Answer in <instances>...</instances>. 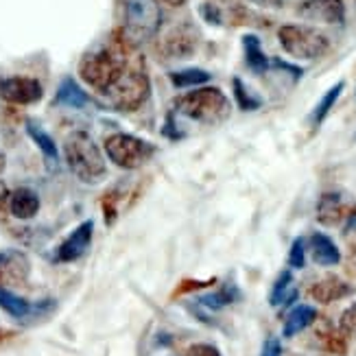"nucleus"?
Listing matches in <instances>:
<instances>
[{"instance_id": "1a4fd4ad", "label": "nucleus", "mask_w": 356, "mask_h": 356, "mask_svg": "<svg viewBox=\"0 0 356 356\" xmlns=\"http://www.w3.org/2000/svg\"><path fill=\"white\" fill-rule=\"evenodd\" d=\"M300 18L319 24H343L346 5L343 0H304L298 7Z\"/></svg>"}, {"instance_id": "dca6fc26", "label": "nucleus", "mask_w": 356, "mask_h": 356, "mask_svg": "<svg viewBox=\"0 0 356 356\" xmlns=\"http://www.w3.org/2000/svg\"><path fill=\"white\" fill-rule=\"evenodd\" d=\"M343 216H348L343 197L339 193H323L317 204V221L323 225H337Z\"/></svg>"}, {"instance_id": "412c9836", "label": "nucleus", "mask_w": 356, "mask_h": 356, "mask_svg": "<svg viewBox=\"0 0 356 356\" xmlns=\"http://www.w3.org/2000/svg\"><path fill=\"white\" fill-rule=\"evenodd\" d=\"M296 298H298V291L293 289V273L282 271L280 275H277V280L273 282L269 304L271 306H282V304H291Z\"/></svg>"}, {"instance_id": "7c9ffc66", "label": "nucleus", "mask_w": 356, "mask_h": 356, "mask_svg": "<svg viewBox=\"0 0 356 356\" xmlns=\"http://www.w3.org/2000/svg\"><path fill=\"white\" fill-rule=\"evenodd\" d=\"M188 356H221V352L210 343H195L188 348Z\"/></svg>"}, {"instance_id": "c9c22d12", "label": "nucleus", "mask_w": 356, "mask_h": 356, "mask_svg": "<svg viewBox=\"0 0 356 356\" xmlns=\"http://www.w3.org/2000/svg\"><path fill=\"white\" fill-rule=\"evenodd\" d=\"M5 164H7V160H5V153H3V151H0V173H3V171H5Z\"/></svg>"}, {"instance_id": "473e14b6", "label": "nucleus", "mask_w": 356, "mask_h": 356, "mask_svg": "<svg viewBox=\"0 0 356 356\" xmlns=\"http://www.w3.org/2000/svg\"><path fill=\"white\" fill-rule=\"evenodd\" d=\"M247 3L265 7V9H280L282 7V0H247Z\"/></svg>"}, {"instance_id": "393cba45", "label": "nucleus", "mask_w": 356, "mask_h": 356, "mask_svg": "<svg viewBox=\"0 0 356 356\" xmlns=\"http://www.w3.org/2000/svg\"><path fill=\"white\" fill-rule=\"evenodd\" d=\"M171 76V83L175 88H197V86H204L210 81V72L201 70V68H186V70H175L168 74Z\"/></svg>"}, {"instance_id": "f257e3e1", "label": "nucleus", "mask_w": 356, "mask_h": 356, "mask_svg": "<svg viewBox=\"0 0 356 356\" xmlns=\"http://www.w3.org/2000/svg\"><path fill=\"white\" fill-rule=\"evenodd\" d=\"M127 66L129 57L125 42H112L101 46L95 53H88L79 64V74L92 90L105 95L118 76L127 70Z\"/></svg>"}, {"instance_id": "9b49d317", "label": "nucleus", "mask_w": 356, "mask_h": 356, "mask_svg": "<svg viewBox=\"0 0 356 356\" xmlns=\"http://www.w3.org/2000/svg\"><path fill=\"white\" fill-rule=\"evenodd\" d=\"M92 232H95V223L92 221H83L79 227H74L72 234L59 245L57 250V260L59 262H74L79 260L92 243Z\"/></svg>"}, {"instance_id": "a878e982", "label": "nucleus", "mask_w": 356, "mask_h": 356, "mask_svg": "<svg viewBox=\"0 0 356 356\" xmlns=\"http://www.w3.org/2000/svg\"><path fill=\"white\" fill-rule=\"evenodd\" d=\"M232 88H234V99H236V103H238V107L243 112H256L262 107V99L258 95H254V92L247 88L243 83V79H238V76L232 81Z\"/></svg>"}, {"instance_id": "f03ea898", "label": "nucleus", "mask_w": 356, "mask_h": 356, "mask_svg": "<svg viewBox=\"0 0 356 356\" xmlns=\"http://www.w3.org/2000/svg\"><path fill=\"white\" fill-rule=\"evenodd\" d=\"M66 164L76 179L86 184H97L107 173L103 151L88 131H72L64 143Z\"/></svg>"}, {"instance_id": "9d476101", "label": "nucleus", "mask_w": 356, "mask_h": 356, "mask_svg": "<svg viewBox=\"0 0 356 356\" xmlns=\"http://www.w3.org/2000/svg\"><path fill=\"white\" fill-rule=\"evenodd\" d=\"M31 262L20 250H3L0 252V284L22 286L29 280Z\"/></svg>"}, {"instance_id": "c85d7f7f", "label": "nucleus", "mask_w": 356, "mask_h": 356, "mask_svg": "<svg viewBox=\"0 0 356 356\" xmlns=\"http://www.w3.org/2000/svg\"><path fill=\"white\" fill-rule=\"evenodd\" d=\"M199 13H201V18H204L208 24H212V26H219L221 22H223V18H221V9L216 7L214 3H204L199 7Z\"/></svg>"}, {"instance_id": "a211bd4d", "label": "nucleus", "mask_w": 356, "mask_h": 356, "mask_svg": "<svg viewBox=\"0 0 356 356\" xmlns=\"http://www.w3.org/2000/svg\"><path fill=\"white\" fill-rule=\"evenodd\" d=\"M55 103L57 105H64V107H72V110H83V107L90 103L88 92L81 90V86L76 83L72 76L64 79L57 88V95H55Z\"/></svg>"}, {"instance_id": "423d86ee", "label": "nucleus", "mask_w": 356, "mask_h": 356, "mask_svg": "<svg viewBox=\"0 0 356 356\" xmlns=\"http://www.w3.org/2000/svg\"><path fill=\"white\" fill-rule=\"evenodd\" d=\"M149 95H151V83H149V76L143 64H138V66L129 64L127 70L114 81V86L105 92V97L110 99V103L122 112L138 110L140 105H145Z\"/></svg>"}, {"instance_id": "f704fd0d", "label": "nucleus", "mask_w": 356, "mask_h": 356, "mask_svg": "<svg viewBox=\"0 0 356 356\" xmlns=\"http://www.w3.org/2000/svg\"><path fill=\"white\" fill-rule=\"evenodd\" d=\"M158 3H162V5H168V7H181L186 0H158Z\"/></svg>"}, {"instance_id": "6e6552de", "label": "nucleus", "mask_w": 356, "mask_h": 356, "mask_svg": "<svg viewBox=\"0 0 356 356\" xmlns=\"http://www.w3.org/2000/svg\"><path fill=\"white\" fill-rule=\"evenodd\" d=\"M44 90L38 79L31 76H7L0 79V99L15 105H33L42 99Z\"/></svg>"}, {"instance_id": "4468645a", "label": "nucleus", "mask_w": 356, "mask_h": 356, "mask_svg": "<svg viewBox=\"0 0 356 356\" xmlns=\"http://www.w3.org/2000/svg\"><path fill=\"white\" fill-rule=\"evenodd\" d=\"M9 210L15 219H33L40 210V197L35 191L31 188H15L13 193H9Z\"/></svg>"}, {"instance_id": "2eb2a0df", "label": "nucleus", "mask_w": 356, "mask_h": 356, "mask_svg": "<svg viewBox=\"0 0 356 356\" xmlns=\"http://www.w3.org/2000/svg\"><path fill=\"white\" fill-rule=\"evenodd\" d=\"M311 256L321 267H334L341 262V252H339V247L334 245V241L330 236L321 234V232H315L311 236Z\"/></svg>"}, {"instance_id": "72a5a7b5", "label": "nucleus", "mask_w": 356, "mask_h": 356, "mask_svg": "<svg viewBox=\"0 0 356 356\" xmlns=\"http://www.w3.org/2000/svg\"><path fill=\"white\" fill-rule=\"evenodd\" d=\"M5 204H9V191H7L5 181L0 179V208H5Z\"/></svg>"}, {"instance_id": "4be33fe9", "label": "nucleus", "mask_w": 356, "mask_h": 356, "mask_svg": "<svg viewBox=\"0 0 356 356\" xmlns=\"http://www.w3.org/2000/svg\"><path fill=\"white\" fill-rule=\"evenodd\" d=\"M241 298V293L236 291L234 284H225L221 291H216V293H208V296H201L197 300L199 306H204V308H210V311H221V308L229 306L232 302H236Z\"/></svg>"}, {"instance_id": "f8f14e48", "label": "nucleus", "mask_w": 356, "mask_h": 356, "mask_svg": "<svg viewBox=\"0 0 356 356\" xmlns=\"http://www.w3.org/2000/svg\"><path fill=\"white\" fill-rule=\"evenodd\" d=\"M197 49V31L193 26H179L166 35L162 42V53L173 59H184Z\"/></svg>"}, {"instance_id": "20e7f679", "label": "nucleus", "mask_w": 356, "mask_h": 356, "mask_svg": "<svg viewBox=\"0 0 356 356\" xmlns=\"http://www.w3.org/2000/svg\"><path fill=\"white\" fill-rule=\"evenodd\" d=\"M162 24L158 0H125L122 7V38L127 44H145L156 38Z\"/></svg>"}, {"instance_id": "0eeeda50", "label": "nucleus", "mask_w": 356, "mask_h": 356, "mask_svg": "<svg viewBox=\"0 0 356 356\" xmlns=\"http://www.w3.org/2000/svg\"><path fill=\"white\" fill-rule=\"evenodd\" d=\"M105 153L118 168H138L151 160L156 147L131 134H114L105 140Z\"/></svg>"}, {"instance_id": "39448f33", "label": "nucleus", "mask_w": 356, "mask_h": 356, "mask_svg": "<svg viewBox=\"0 0 356 356\" xmlns=\"http://www.w3.org/2000/svg\"><path fill=\"white\" fill-rule=\"evenodd\" d=\"M284 53L296 59H319L330 49V40L319 29L308 24H284L277 31Z\"/></svg>"}, {"instance_id": "cd10ccee", "label": "nucleus", "mask_w": 356, "mask_h": 356, "mask_svg": "<svg viewBox=\"0 0 356 356\" xmlns=\"http://www.w3.org/2000/svg\"><path fill=\"white\" fill-rule=\"evenodd\" d=\"M339 328H341V332L348 337H356V304L348 306L343 311L341 321H339Z\"/></svg>"}, {"instance_id": "5701e85b", "label": "nucleus", "mask_w": 356, "mask_h": 356, "mask_svg": "<svg viewBox=\"0 0 356 356\" xmlns=\"http://www.w3.org/2000/svg\"><path fill=\"white\" fill-rule=\"evenodd\" d=\"M343 88H346V83L343 81H339V83H334L326 95L321 97V101L315 105V110H313V114H311V122H313V127H319L323 120H326V116L330 114V110L334 107V103H337V99L341 97V92H343Z\"/></svg>"}, {"instance_id": "ddd939ff", "label": "nucleus", "mask_w": 356, "mask_h": 356, "mask_svg": "<svg viewBox=\"0 0 356 356\" xmlns=\"http://www.w3.org/2000/svg\"><path fill=\"white\" fill-rule=\"evenodd\" d=\"M352 293V286L348 282H343L341 277L337 275H326L321 277L319 282H315L311 286V298L315 302H321V304H330V302H337V300H343Z\"/></svg>"}, {"instance_id": "7ed1b4c3", "label": "nucleus", "mask_w": 356, "mask_h": 356, "mask_svg": "<svg viewBox=\"0 0 356 356\" xmlns=\"http://www.w3.org/2000/svg\"><path fill=\"white\" fill-rule=\"evenodd\" d=\"M175 114L204 122V125H221L229 118L232 105L219 88H197L175 101Z\"/></svg>"}, {"instance_id": "c756f323", "label": "nucleus", "mask_w": 356, "mask_h": 356, "mask_svg": "<svg viewBox=\"0 0 356 356\" xmlns=\"http://www.w3.org/2000/svg\"><path fill=\"white\" fill-rule=\"evenodd\" d=\"M260 356H282V343L277 337H269L265 346H262V352Z\"/></svg>"}, {"instance_id": "aec40b11", "label": "nucleus", "mask_w": 356, "mask_h": 356, "mask_svg": "<svg viewBox=\"0 0 356 356\" xmlns=\"http://www.w3.org/2000/svg\"><path fill=\"white\" fill-rule=\"evenodd\" d=\"M26 134H29L31 140H33V143L38 145V149L44 153V158L49 160L51 164H55V162L59 160V149H57L55 140L38 125V122L29 120V122H26Z\"/></svg>"}, {"instance_id": "e433bc0d", "label": "nucleus", "mask_w": 356, "mask_h": 356, "mask_svg": "<svg viewBox=\"0 0 356 356\" xmlns=\"http://www.w3.org/2000/svg\"><path fill=\"white\" fill-rule=\"evenodd\" d=\"M354 254H356V252H354Z\"/></svg>"}, {"instance_id": "bb28decb", "label": "nucleus", "mask_w": 356, "mask_h": 356, "mask_svg": "<svg viewBox=\"0 0 356 356\" xmlns=\"http://www.w3.org/2000/svg\"><path fill=\"white\" fill-rule=\"evenodd\" d=\"M289 265L293 269H304V265H306V241L304 238L293 241L291 252H289Z\"/></svg>"}, {"instance_id": "2f4dec72", "label": "nucleus", "mask_w": 356, "mask_h": 356, "mask_svg": "<svg viewBox=\"0 0 356 356\" xmlns=\"http://www.w3.org/2000/svg\"><path fill=\"white\" fill-rule=\"evenodd\" d=\"M271 66H273V68H280V70L291 72V74H293V79H296V81H300V79H302V74H304V70H302L300 66L286 64V61H282V59H271Z\"/></svg>"}, {"instance_id": "f3484780", "label": "nucleus", "mask_w": 356, "mask_h": 356, "mask_svg": "<svg viewBox=\"0 0 356 356\" xmlns=\"http://www.w3.org/2000/svg\"><path fill=\"white\" fill-rule=\"evenodd\" d=\"M243 51H245V64L252 72L265 74L271 68V59L262 51V44L254 33L243 35Z\"/></svg>"}, {"instance_id": "b1692460", "label": "nucleus", "mask_w": 356, "mask_h": 356, "mask_svg": "<svg viewBox=\"0 0 356 356\" xmlns=\"http://www.w3.org/2000/svg\"><path fill=\"white\" fill-rule=\"evenodd\" d=\"M0 308L7 311L15 319H24V317H29L31 313H33V306H31L26 300L13 296V293L9 289H5V286H0Z\"/></svg>"}, {"instance_id": "6ab92c4d", "label": "nucleus", "mask_w": 356, "mask_h": 356, "mask_svg": "<svg viewBox=\"0 0 356 356\" xmlns=\"http://www.w3.org/2000/svg\"><path fill=\"white\" fill-rule=\"evenodd\" d=\"M315 319H317V311L313 306H308V304H300V306H296L293 311L289 313V317H286V321H284V330H282V334L284 337H296V334H300L302 330H306L311 323H315Z\"/></svg>"}]
</instances>
